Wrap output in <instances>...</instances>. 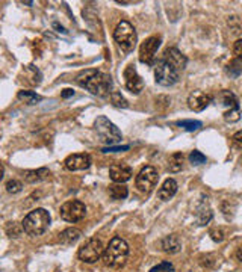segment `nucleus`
I'll return each instance as SVG.
<instances>
[{
	"label": "nucleus",
	"mask_w": 242,
	"mask_h": 272,
	"mask_svg": "<svg viewBox=\"0 0 242 272\" xmlns=\"http://www.w3.org/2000/svg\"><path fill=\"white\" fill-rule=\"evenodd\" d=\"M76 82L83 87L85 90H88L91 94L99 95V97H106L111 95L112 92V79L111 76L97 71V70H83L78 74Z\"/></svg>",
	"instance_id": "obj_1"
},
{
	"label": "nucleus",
	"mask_w": 242,
	"mask_h": 272,
	"mask_svg": "<svg viewBox=\"0 0 242 272\" xmlns=\"http://www.w3.org/2000/svg\"><path fill=\"white\" fill-rule=\"evenodd\" d=\"M130 254V248L127 245V242L123 237H112L109 245L105 248V254H103V263L108 268L112 269H121L126 266L127 259Z\"/></svg>",
	"instance_id": "obj_2"
},
{
	"label": "nucleus",
	"mask_w": 242,
	"mask_h": 272,
	"mask_svg": "<svg viewBox=\"0 0 242 272\" xmlns=\"http://www.w3.org/2000/svg\"><path fill=\"white\" fill-rule=\"evenodd\" d=\"M50 213L45 210V209H35L32 212H29L21 226H23V230L25 233H28L29 236H41L47 231V228L50 226Z\"/></svg>",
	"instance_id": "obj_3"
},
{
	"label": "nucleus",
	"mask_w": 242,
	"mask_h": 272,
	"mask_svg": "<svg viewBox=\"0 0 242 272\" xmlns=\"http://www.w3.org/2000/svg\"><path fill=\"white\" fill-rule=\"evenodd\" d=\"M114 40L123 51H132L138 41L133 24L126 20H121L114 31Z\"/></svg>",
	"instance_id": "obj_4"
},
{
	"label": "nucleus",
	"mask_w": 242,
	"mask_h": 272,
	"mask_svg": "<svg viewBox=\"0 0 242 272\" xmlns=\"http://www.w3.org/2000/svg\"><path fill=\"white\" fill-rule=\"evenodd\" d=\"M103 254H105V247H103L102 240L97 237L88 239L78 251L79 260L85 262V263H95L97 260L103 259Z\"/></svg>",
	"instance_id": "obj_5"
},
{
	"label": "nucleus",
	"mask_w": 242,
	"mask_h": 272,
	"mask_svg": "<svg viewBox=\"0 0 242 272\" xmlns=\"http://www.w3.org/2000/svg\"><path fill=\"white\" fill-rule=\"evenodd\" d=\"M94 127H95V130L100 135V138L108 144H117V142H120L121 138H123L120 129L109 118H106L103 115L95 120Z\"/></svg>",
	"instance_id": "obj_6"
},
{
	"label": "nucleus",
	"mask_w": 242,
	"mask_h": 272,
	"mask_svg": "<svg viewBox=\"0 0 242 272\" xmlns=\"http://www.w3.org/2000/svg\"><path fill=\"white\" fill-rule=\"evenodd\" d=\"M180 71H177L173 65H170L168 62H165L163 59H161L156 65L155 70V79L156 84H159L162 87H173L174 84L179 82L180 77Z\"/></svg>",
	"instance_id": "obj_7"
},
{
	"label": "nucleus",
	"mask_w": 242,
	"mask_h": 272,
	"mask_svg": "<svg viewBox=\"0 0 242 272\" xmlns=\"http://www.w3.org/2000/svg\"><path fill=\"white\" fill-rule=\"evenodd\" d=\"M59 215L67 223H78L85 218L86 215V206L79 200H70L61 206Z\"/></svg>",
	"instance_id": "obj_8"
},
{
	"label": "nucleus",
	"mask_w": 242,
	"mask_h": 272,
	"mask_svg": "<svg viewBox=\"0 0 242 272\" xmlns=\"http://www.w3.org/2000/svg\"><path fill=\"white\" fill-rule=\"evenodd\" d=\"M158 179H159L158 170L149 165V167H144V168L139 171V174H138L136 179H135V184H136V187H138L139 192L149 194V192H152L153 187L156 186Z\"/></svg>",
	"instance_id": "obj_9"
},
{
	"label": "nucleus",
	"mask_w": 242,
	"mask_h": 272,
	"mask_svg": "<svg viewBox=\"0 0 242 272\" xmlns=\"http://www.w3.org/2000/svg\"><path fill=\"white\" fill-rule=\"evenodd\" d=\"M221 101L223 106L226 107L224 111V120L229 123H236L241 118V111H239V103L238 98L233 92L230 91H223L221 92Z\"/></svg>",
	"instance_id": "obj_10"
},
{
	"label": "nucleus",
	"mask_w": 242,
	"mask_h": 272,
	"mask_svg": "<svg viewBox=\"0 0 242 272\" xmlns=\"http://www.w3.org/2000/svg\"><path fill=\"white\" fill-rule=\"evenodd\" d=\"M161 47V37H150L147 38L141 47H139V61L142 64H147V65H152L155 58H156V53H158V48Z\"/></svg>",
	"instance_id": "obj_11"
},
{
	"label": "nucleus",
	"mask_w": 242,
	"mask_h": 272,
	"mask_svg": "<svg viewBox=\"0 0 242 272\" xmlns=\"http://www.w3.org/2000/svg\"><path fill=\"white\" fill-rule=\"evenodd\" d=\"M124 84L132 94H139L144 90V82L133 65H127L124 70Z\"/></svg>",
	"instance_id": "obj_12"
},
{
	"label": "nucleus",
	"mask_w": 242,
	"mask_h": 272,
	"mask_svg": "<svg viewBox=\"0 0 242 272\" xmlns=\"http://www.w3.org/2000/svg\"><path fill=\"white\" fill-rule=\"evenodd\" d=\"M162 59H163L165 62H168L170 65H173V67H174L177 71H180V73H183V70L186 68V64H188L186 56H185L180 50H177L176 47L166 48L165 53H163V56H162Z\"/></svg>",
	"instance_id": "obj_13"
},
{
	"label": "nucleus",
	"mask_w": 242,
	"mask_h": 272,
	"mask_svg": "<svg viewBox=\"0 0 242 272\" xmlns=\"http://www.w3.org/2000/svg\"><path fill=\"white\" fill-rule=\"evenodd\" d=\"M65 168L68 171H82V170H88L91 167V156L86 153H76L71 154L65 159L64 162Z\"/></svg>",
	"instance_id": "obj_14"
},
{
	"label": "nucleus",
	"mask_w": 242,
	"mask_h": 272,
	"mask_svg": "<svg viewBox=\"0 0 242 272\" xmlns=\"http://www.w3.org/2000/svg\"><path fill=\"white\" fill-rule=\"evenodd\" d=\"M210 101H212V97L209 94H206V92L199 90L191 92L189 97H188V106L194 112H202V111H204L209 106Z\"/></svg>",
	"instance_id": "obj_15"
},
{
	"label": "nucleus",
	"mask_w": 242,
	"mask_h": 272,
	"mask_svg": "<svg viewBox=\"0 0 242 272\" xmlns=\"http://www.w3.org/2000/svg\"><path fill=\"white\" fill-rule=\"evenodd\" d=\"M109 177L115 183H124V181L130 180L132 168L126 164H114L109 168Z\"/></svg>",
	"instance_id": "obj_16"
},
{
	"label": "nucleus",
	"mask_w": 242,
	"mask_h": 272,
	"mask_svg": "<svg viewBox=\"0 0 242 272\" xmlns=\"http://www.w3.org/2000/svg\"><path fill=\"white\" fill-rule=\"evenodd\" d=\"M197 221H199V226H206L210 220H212V209L209 207V203H207V197L203 195L200 203L197 204Z\"/></svg>",
	"instance_id": "obj_17"
},
{
	"label": "nucleus",
	"mask_w": 242,
	"mask_h": 272,
	"mask_svg": "<svg viewBox=\"0 0 242 272\" xmlns=\"http://www.w3.org/2000/svg\"><path fill=\"white\" fill-rule=\"evenodd\" d=\"M161 248L163 253L166 254H176L182 250V242L179 236L176 234H168L161 240Z\"/></svg>",
	"instance_id": "obj_18"
},
{
	"label": "nucleus",
	"mask_w": 242,
	"mask_h": 272,
	"mask_svg": "<svg viewBox=\"0 0 242 272\" xmlns=\"http://www.w3.org/2000/svg\"><path fill=\"white\" fill-rule=\"evenodd\" d=\"M82 236V231L81 230H78V228H65L64 231H61L59 234H58V242L61 243V245H73V243H76L79 239H81Z\"/></svg>",
	"instance_id": "obj_19"
},
{
	"label": "nucleus",
	"mask_w": 242,
	"mask_h": 272,
	"mask_svg": "<svg viewBox=\"0 0 242 272\" xmlns=\"http://www.w3.org/2000/svg\"><path fill=\"white\" fill-rule=\"evenodd\" d=\"M177 187H179L177 181L174 180V179H166V180L162 183V186L159 187V191H158V197L161 198L162 201H168V200H171L176 195Z\"/></svg>",
	"instance_id": "obj_20"
},
{
	"label": "nucleus",
	"mask_w": 242,
	"mask_h": 272,
	"mask_svg": "<svg viewBox=\"0 0 242 272\" xmlns=\"http://www.w3.org/2000/svg\"><path fill=\"white\" fill-rule=\"evenodd\" d=\"M49 176H50V171L47 168L31 170V171H25L23 173V179L28 183H38V181L49 179Z\"/></svg>",
	"instance_id": "obj_21"
},
{
	"label": "nucleus",
	"mask_w": 242,
	"mask_h": 272,
	"mask_svg": "<svg viewBox=\"0 0 242 272\" xmlns=\"http://www.w3.org/2000/svg\"><path fill=\"white\" fill-rule=\"evenodd\" d=\"M183 162H185V154L183 153H174L170 156L168 159V168L171 173H179L183 168Z\"/></svg>",
	"instance_id": "obj_22"
},
{
	"label": "nucleus",
	"mask_w": 242,
	"mask_h": 272,
	"mask_svg": "<svg viewBox=\"0 0 242 272\" xmlns=\"http://www.w3.org/2000/svg\"><path fill=\"white\" fill-rule=\"evenodd\" d=\"M17 98H18L20 101L26 103V104H37L38 101L42 100V98H41V95H38L37 92H34V91H28V90L18 91Z\"/></svg>",
	"instance_id": "obj_23"
},
{
	"label": "nucleus",
	"mask_w": 242,
	"mask_h": 272,
	"mask_svg": "<svg viewBox=\"0 0 242 272\" xmlns=\"http://www.w3.org/2000/svg\"><path fill=\"white\" fill-rule=\"evenodd\" d=\"M109 195L112 200H124L129 195V191L123 183H114L109 186Z\"/></svg>",
	"instance_id": "obj_24"
},
{
	"label": "nucleus",
	"mask_w": 242,
	"mask_h": 272,
	"mask_svg": "<svg viewBox=\"0 0 242 272\" xmlns=\"http://www.w3.org/2000/svg\"><path fill=\"white\" fill-rule=\"evenodd\" d=\"M176 124L179 127H182L183 130H186V132H194V130H199L202 127V123L200 121H194V120H183V121H177Z\"/></svg>",
	"instance_id": "obj_25"
},
{
	"label": "nucleus",
	"mask_w": 242,
	"mask_h": 272,
	"mask_svg": "<svg viewBox=\"0 0 242 272\" xmlns=\"http://www.w3.org/2000/svg\"><path fill=\"white\" fill-rule=\"evenodd\" d=\"M23 231H25V230H23V226H18V224H15V223H9V224L6 226V233H8L9 237H20V234H21Z\"/></svg>",
	"instance_id": "obj_26"
},
{
	"label": "nucleus",
	"mask_w": 242,
	"mask_h": 272,
	"mask_svg": "<svg viewBox=\"0 0 242 272\" xmlns=\"http://www.w3.org/2000/svg\"><path fill=\"white\" fill-rule=\"evenodd\" d=\"M5 187H6V191H8L9 194H18V192H21V189H23V184H21V181L12 179V180L6 181Z\"/></svg>",
	"instance_id": "obj_27"
},
{
	"label": "nucleus",
	"mask_w": 242,
	"mask_h": 272,
	"mask_svg": "<svg viewBox=\"0 0 242 272\" xmlns=\"http://www.w3.org/2000/svg\"><path fill=\"white\" fill-rule=\"evenodd\" d=\"M227 23H229L230 29L233 31V34H242V21L239 20V17H236V15L229 17Z\"/></svg>",
	"instance_id": "obj_28"
},
{
	"label": "nucleus",
	"mask_w": 242,
	"mask_h": 272,
	"mask_svg": "<svg viewBox=\"0 0 242 272\" xmlns=\"http://www.w3.org/2000/svg\"><path fill=\"white\" fill-rule=\"evenodd\" d=\"M109 97H111L112 104H114V106H117V107H127V106H129V104H127V101H126V98L121 95L120 92H112Z\"/></svg>",
	"instance_id": "obj_29"
},
{
	"label": "nucleus",
	"mask_w": 242,
	"mask_h": 272,
	"mask_svg": "<svg viewBox=\"0 0 242 272\" xmlns=\"http://www.w3.org/2000/svg\"><path fill=\"white\" fill-rule=\"evenodd\" d=\"M189 160H191V164L192 165H202L206 162V156L200 153L199 150H194V151H191V154H189Z\"/></svg>",
	"instance_id": "obj_30"
},
{
	"label": "nucleus",
	"mask_w": 242,
	"mask_h": 272,
	"mask_svg": "<svg viewBox=\"0 0 242 272\" xmlns=\"http://www.w3.org/2000/svg\"><path fill=\"white\" fill-rule=\"evenodd\" d=\"M150 272H174V266L170 262H162L158 266L152 268Z\"/></svg>",
	"instance_id": "obj_31"
},
{
	"label": "nucleus",
	"mask_w": 242,
	"mask_h": 272,
	"mask_svg": "<svg viewBox=\"0 0 242 272\" xmlns=\"http://www.w3.org/2000/svg\"><path fill=\"white\" fill-rule=\"evenodd\" d=\"M209 234H210L212 240H215V242H223L224 237H226V234H224V231L221 228H212L209 231Z\"/></svg>",
	"instance_id": "obj_32"
},
{
	"label": "nucleus",
	"mask_w": 242,
	"mask_h": 272,
	"mask_svg": "<svg viewBox=\"0 0 242 272\" xmlns=\"http://www.w3.org/2000/svg\"><path fill=\"white\" fill-rule=\"evenodd\" d=\"M233 55H235V58L242 62V40H238L235 44H233Z\"/></svg>",
	"instance_id": "obj_33"
},
{
	"label": "nucleus",
	"mask_w": 242,
	"mask_h": 272,
	"mask_svg": "<svg viewBox=\"0 0 242 272\" xmlns=\"http://www.w3.org/2000/svg\"><path fill=\"white\" fill-rule=\"evenodd\" d=\"M232 144H233V147H235V148L242 150V130L236 132L235 135L232 136Z\"/></svg>",
	"instance_id": "obj_34"
},
{
	"label": "nucleus",
	"mask_w": 242,
	"mask_h": 272,
	"mask_svg": "<svg viewBox=\"0 0 242 272\" xmlns=\"http://www.w3.org/2000/svg\"><path fill=\"white\" fill-rule=\"evenodd\" d=\"M127 150H129V145H124V147H112V145H109V147L103 148L102 151L103 153H118V151H127Z\"/></svg>",
	"instance_id": "obj_35"
},
{
	"label": "nucleus",
	"mask_w": 242,
	"mask_h": 272,
	"mask_svg": "<svg viewBox=\"0 0 242 272\" xmlns=\"http://www.w3.org/2000/svg\"><path fill=\"white\" fill-rule=\"evenodd\" d=\"M61 95H62V98H68V97H73V95H75V91L73 90H64Z\"/></svg>",
	"instance_id": "obj_36"
},
{
	"label": "nucleus",
	"mask_w": 242,
	"mask_h": 272,
	"mask_svg": "<svg viewBox=\"0 0 242 272\" xmlns=\"http://www.w3.org/2000/svg\"><path fill=\"white\" fill-rule=\"evenodd\" d=\"M236 257H238V260L242 263V247L238 250V253H236Z\"/></svg>",
	"instance_id": "obj_37"
}]
</instances>
